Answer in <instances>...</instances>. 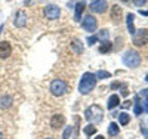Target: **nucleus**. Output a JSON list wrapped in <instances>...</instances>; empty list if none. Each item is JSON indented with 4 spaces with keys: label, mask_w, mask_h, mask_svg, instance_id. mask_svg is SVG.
I'll return each instance as SVG.
<instances>
[{
    "label": "nucleus",
    "mask_w": 148,
    "mask_h": 139,
    "mask_svg": "<svg viewBox=\"0 0 148 139\" xmlns=\"http://www.w3.org/2000/svg\"><path fill=\"white\" fill-rule=\"evenodd\" d=\"M147 43H148V30L147 28H141L138 31H135V34H133V45L141 47V46H144Z\"/></svg>",
    "instance_id": "5"
},
{
    "label": "nucleus",
    "mask_w": 148,
    "mask_h": 139,
    "mask_svg": "<svg viewBox=\"0 0 148 139\" xmlns=\"http://www.w3.org/2000/svg\"><path fill=\"white\" fill-rule=\"evenodd\" d=\"M96 75L93 73H84L79 83V92L82 95H89L96 86Z\"/></svg>",
    "instance_id": "1"
},
{
    "label": "nucleus",
    "mask_w": 148,
    "mask_h": 139,
    "mask_svg": "<svg viewBox=\"0 0 148 139\" xmlns=\"http://www.w3.org/2000/svg\"><path fill=\"white\" fill-rule=\"evenodd\" d=\"M43 15L47 18V19H58L61 16V9L56 6V5H47L45 9H43Z\"/></svg>",
    "instance_id": "7"
},
{
    "label": "nucleus",
    "mask_w": 148,
    "mask_h": 139,
    "mask_svg": "<svg viewBox=\"0 0 148 139\" xmlns=\"http://www.w3.org/2000/svg\"><path fill=\"white\" fill-rule=\"evenodd\" d=\"M84 8H86V2H84V0H80V2L76 5V15H74V19H76V21L82 19V14H83Z\"/></svg>",
    "instance_id": "13"
},
{
    "label": "nucleus",
    "mask_w": 148,
    "mask_h": 139,
    "mask_svg": "<svg viewBox=\"0 0 148 139\" xmlns=\"http://www.w3.org/2000/svg\"><path fill=\"white\" fill-rule=\"evenodd\" d=\"M83 132H84V135L86 136H93L95 133H96V127H95V124H88V126H84L83 127Z\"/></svg>",
    "instance_id": "19"
},
{
    "label": "nucleus",
    "mask_w": 148,
    "mask_h": 139,
    "mask_svg": "<svg viewBox=\"0 0 148 139\" xmlns=\"http://www.w3.org/2000/svg\"><path fill=\"white\" fill-rule=\"evenodd\" d=\"M121 2H129V0H121Z\"/></svg>",
    "instance_id": "37"
},
{
    "label": "nucleus",
    "mask_w": 148,
    "mask_h": 139,
    "mask_svg": "<svg viewBox=\"0 0 148 139\" xmlns=\"http://www.w3.org/2000/svg\"><path fill=\"white\" fill-rule=\"evenodd\" d=\"M119 121H120L121 126H126L130 121V116L126 114V112H121V114H119Z\"/></svg>",
    "instance_id": "21"
},
{
    "label": "nucleus",
    "mask_w": 148,
    "mask_h": 139,
    "mask_svg": "<svg viewBox=\"0 0 148 139\" xmlns=\"http://www.w3.org/2000/svg\"><path fill=\"white\" fill-rule=\"evenodd\" d=\"M73 130H74V129H73V126H67L65 130H64V133H62V139H70Z\"/></svg>",
    "instance_id": "24"
},
{
    "label": "nucleus",
    "mask_w": 148,
    "mask_h": 139,
    "mask_svg": "<svg viewBox=\"0 0 148 139\" xmlns=\"http://www.w3.org/2000/svg\"><path fill=\"white\" fill-rule=\"evenodd\" d=\"M49 123H51V127L53 130H58V129H61L65 124V116H62V114H53L51 117V121H49Z\"/></svg>",
    "instance_id": "9"
},
{
    "label": "nucleus",
    "mask_w": 148,
    "mask_h": 139,
    "mask_svg": "<svg viewBox=\"0 0 148 139\" xmlns=\"http://www.w3.org/2000/svg\"><path fill=\"white\" fill-rule=\"evenodd\" d=\"M119 104H120L119 95H111L108 98V110H114L116 107H119Z\"/></svg>",
    "instance_id": "15"
},
{
    "label": "nucleus",
    "mask_w": 148,
    "mask_h": 139,
    "mask_svg": "<svg viewBox=\"0 0 148 139\" xmlns=\"http://www.w3.org/2000/svg\"><path fill=\"white\" fill-rule=\"evenodd\" d=\"M89 9L95 12V14H104L108 9V3H107V0H92L89 5Z\"/></svg>",
    "instance_id": "8"
},
{
    "label": "nucleus",
    "mask_w": 148,
    "mask_h": 139,
    "mask_svg": "<svg viewBox=\"0 0 148 139\" xmlns=\"http://www.w3.org/2000/svg\"><path fill=\"white\" fill-rule=\"evenodd\" d=\"M121 95L123 96H127V89H126L125 86H123V89H121Z\"/></svg>",
    "instance_id": "29"
},
{
    "label": "nucleus",
    "mask_w": 148,
    "mask_h": 139,
    "mask_svg": "<svg viewBox=\"0 0 148 139\" xmlns=\"http://www.w3.org/2000/svg\"><path fill=\"white\" fill-rule=\"evenodd\" d=\"M12 53V45L9 42H0V59H6Z\"/></svg>",
    "instance_id": "11"
},
{
    "label": "nucleus",
    "mask_w": 148,
    "mask_h": 139,
    "mask_svg": "<svg viewBox=\"0 0 148 139\" xmlns=\"http://www.w3.org/2000/svg\"><path fill=\"white\" fill-rule=\"evenodd\" d=\"M95 75H96V79H110V77H111V73L101 70V71H98Z\"/></svg>",
    "instance_id": "23"
},
{
    "label": "nucleus",
    "mask_w": 148,
    "mask_h": 139,
    "mask_svg": "<svg viewBox=\"0 0 148 139\" xmlns=\"http://www.w3.org/2000/svg\"><path fill=\"white\" fill-rule=\"evenodd\" d=\"M141 112H142V107L136 102L135 104V114H141Z\"/></svg>",
    "instance_id": "26"
},
{
    "label": "nucleus",
    "mask_w": 148,
    "mask_h": 139,
    "mask_svg": "<svg viewBox=\"0 0 148 139\" xmlns=\"http://www.w3.org/2000/svg\"><path fill=\"white\" fill-rule=\"evenodd\" d=\"M10 105H12V96L6 95V96L0 98V107L2 108H9Z\"/></svg>",
    "instance_id": "17"
},
{
    "label": "nucleus",
    "mask_w": 148,
    "mask_h": 139,
    "mask_svg": "<svg viewBox=\"0 0 148 139\" xmlns=\"http://www.w3.org/2000/svg\"><path fill=\"white\" fill-rule=\"evenodd\" d=\"M145 81H147V83H148V74H147V77H145Z\"/></svg>",
    "instance_id": "36"
},
{
    "label": "nucleus",
    "mask_w": 148,
    "mask_h": 139,
    "mask_svg": "<svg viewBox=\"0 0 148 139\" xmlns=\"http://www.w3.org/2000/svg\"><path fill=\"white\" fill-rule=\"evenodd\" d=\"M133 21H135V15H133V14H127V16H126V24H127V30H129V33H130L132 36L135 34Z\"/></svg>",
    "instance_id": "16"
},
{
    "label": "nucleus",
    "mask_w": 148,
    "mask_h": 139,
    "mask_svg": "<svg viewBox=\"0 0 148 139\" xmlns=\"http://www.w3.org/2000/svg\"><path fill=\"white\" fill-rule=\"evenodd\" d=\"M113 49V43L111 42H102L101 45H99V52L101 53H107V52H110V50Z\"/></svg>",
    "instance_id": "18"
},
{
    "label": "nucleus",
    "mask_w": 148,
    "mask_h": 139,
    "mask_svg": "<svg viewBox=\"0 0 148 139\" xmlns=\"http://www.w3.org/2000/svg\"><path fill=\"white\" fill-rule=\"evenodd\" d=\"M95 139H105V138H104V136H102V135H98V136H96V138H95Z\"/></svg>",
    "instance_id": "33"
},
{
    "label": "nucleus",
    "mask_w": 148,
    "mask_h": 139,
    "mask_svg": "<svg viewBox=\"0 0 148 139\" xmlns=\"http://www.w3.org/2000/svg\"><path fill=\"white\" fill-rule=\"evenodd\" d=\"M2 30H3V25H0V33H2Z\"/></svg>",
    "instance_id": "35"
},
{
    "label": "nucleus",
    "mask_w": 148,
    "mask_h": 139,
    "mask_svg": "<svg viewBox=\"0 0 148 139\" xmlns=\"http://www.w3.org/2000/svg\"><path fill=\"white\" fill-rule=\"evenodd\" d=\"M108 36H110L108 30H101V31H99V34H98L96 37H98V40H102V42H107V40H108Z\"/></svg>",
    "instance_id": "22"
},
{
    "label": "nucleus",
    "mask_w": 148,
    "mask_h": 139,
    "mask_svg": "<svg viewBox=\"0 0 148 139\" xmlns=\"http://www.w3.org/2000/svg\"><path fill=\"white\" fill-rule=\"evenodd\" d=\"M141 132H142V135L148 139V129H147V127H141Z\"/></svg>",
    "instance_id": "28"
},
{
    "label": "nucleus",
    "mask_w": 148,
    "mask_h": 139,
    "mask_svg": "<svg viewBox=\"0 0 148 139\" xmlns=\"http://www.w3.org/2000/svg\"><path fill=\"white\" fill-rule=\"evenodd\" d=\"M0 139H3V133L2 132H0Z\"/></svg>",
    "instance_id": "34"
},
{
    "label": "nucleus",
    "mask_w": 148,
    "mask_h": 139,
    "mask_svg": "<svg viewBox=\"0 0 148 139\" xmlns=\"http://www.w3.org/2000/svg\"><path fill=\"white\" fill-rule=\"evenodd\" d=\"M102 117H104V110L99 105H90L89 108H86V111H84V118L88 121H90L92 124L101 123Z\"/></svg>",
    "instance_id": "2"
},
{
    "label": "nucleus",
    "mask_w": 148,
    "mask_h": 139,
    "mask_svg": "<svg viewBox=\"0 0 148 139\" xmlns=\"http://www.w3.org/2000/svg\"><path fill=\"white\" fill-rule=\"evenodd\" d=\"M121 107H123V108H127V107H130V101H126V102L123 104Z\"/></svg>",
    "instance_id": "30"
},
{
    "label": "nucleus",
    "mask_w": 148,
    "mask_h": 139,
    "mask_svg": "<svg viewBox=\"0 0 148 139\" xmlns=\"http://www.w3.org/2000/svg\"><path fill=\"white\" fill-rule=\"evenodd\" d=\"M139 14L144 15V16H148V10H142V9H141V10H139Z\"/></svg>",
    "instance_id": "31"
},
{
    "label": "nucleus",
    "mask_w": 148,
    "mask_h": 139,
    "mask_svg": "<svg viewBox=\"0 0 148 139\" xmlns=\"http://www.w3.org/2000/svg\"><path fill=\"white\" fill-rule=\"evenodd\" d=\"M46 139H55V138H46Z\"/></svg>",
    "instance_id": "38"
},
{
    "label": "nucleus",
    "mask_w": 148,
    "mask_h": 139,
    "mask_svg": "<svg viewBox=\"0 0 148 139\" xmlns=\"http://www.w3.org/2000/svg\"><path fill=\"white\" fill-rule=\"evenodd\" d=\"M14 24H15V27H18V28L25 27V25H27V14H25V12H24V10H18L15 18H14Z\"/></svg>",
    "instance_id": "10"
},
{
    "label": "nucleus",
    "mask_w": 148,
    "mask_h": 139,
    "mask_svg": "<svg viewBox=\"0 0 148 139\" xmlns=\"http://www.w3.org/2000/svg\"><path fill=\"white\" fill-rule=\"evenodd\" d=\"M110 16L114 22H120L121 21V16H123V9L119 6V5H114L111 8V12H110Z\"/></svg>",
    "instance_id": "12"
},
{
    "label": "nucleus",
    "mask_w": 148,
    "mask_h": 139,
    "mask_svg": "<svg viewBox=\"0 0 148 139\" xmlns=\"http://www.w3.org/2000/svg\"><path fill=\"white\" fill-rule=\"evenodd\" d=\"M86 42H88V45H95V43L98 42V37H96V36H89Z\"/></svg>",
    "instance_id": "25"
},
{
    "label": "nucleus",
    "mask_w": 148,
    "mask_h": 139,
    "mask_svg": "<svg viewBox=\"0 0 148 139\" xmlns=\"http://www.w3.org/2000/svg\"><path fill=\"white\" fill-rule=\"evenodd\" d=\"M145 2H147V0H133V3L136 5V6H142Z\"/></svg>",
    "instance_id": "27"
},
{
    "label": "nucleus",
    "mask_w": 148,
    "mask_h": 139,
    "mask_svg": "<svg viewBox=\"0 0 148 139\" xmlns=\"http://www.w3.org/2000/svg\"><path fill=\"white\" fill-rule=\"evenodd\" d=\"M82 27H83V30H86L88 33H95L96 28H98V19L93 15H86L83 18Z\"/></svg>",
    "instance_id": "6"
},
{
    "label": "nucleus",
    "mask_w": 148,
    "mask_h": 139,
    "mask_svg": "<svg viewBox=\"0 0 148 139\" xmlns=\"http://www.w3.org/2000/svg\"><path fill=\"white\" fill-rule=\"evenodd\" d=\"M108 133H110V136H116V135H119V124L117 123H110V126H108Z\"/></svg>",
    "instance_id": "20"
},
{
    "label": "nucleus",
    "mask_w": 148,
    "mask_h": 139,
    "mask_svg": "<svg viewBox=\"0 0 148 139\" xmlns=\"http://www.w3.org/2000/svg\"><path fill=\"white\" fill-rule=\"evenodd\" d=\"M145 111H148V95H147V101H145V107H144Z\"/></svg>",
    "instance_id": "32"
},
{
    "label": "nucleus",
    "mask_w": 148,
    "mask_h": 139,
    "mask_svg": "<svg viewBox=\"0 0 148 139\" xmlns=\"http://www.w3.org/2000/svg\"><path fill=\"white\" fill-rule=\"evenodd\" d=\"M70 46H71V49H73L77 55L83 53V43H82L79 39H73V40H71V43H70Z\"/></svg>",
    "instance_id": "14"
},
{
    "label": "nucleus",
    "mask_w": 148,
    "mask_h": 139,
    "mask_svg": "<svg viewBox=\"0 0 148 139\" xmlns=\"http://www.w3.org/2000/svg\"><path fill=\"white\" fill-rule=\"evenodd\" d=\"M49 90H51V93L53 96H64L68 90V86L64 80H61V79H55L51 81V86H49Z\"/></svg>",
    "instance_id": "4"
},
{
    "label": "nucleus",
    "mask_w": 148,
    "mask_h": 139,
    "mask_svg": "<svg viewBox=\"0 0 148 139\" xmlns=\"http://www.w3.org/2000/svg\"><path fill=\"white\" fill-rule=\"evenodd\" d=\"M121 61H123V64H125L126 67L136 68L141 64V55L136 52V50H127V52H125V55H123Z\"/></svg>",
    "instance_id": "3"
}]
</instances>
